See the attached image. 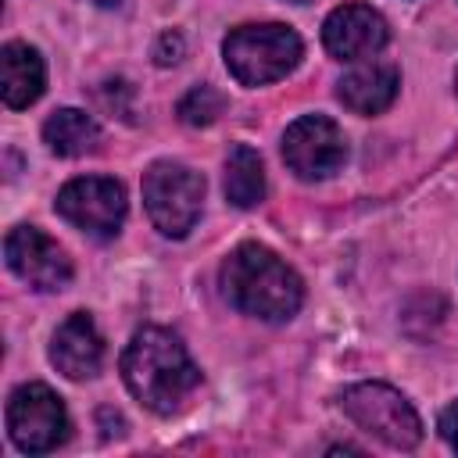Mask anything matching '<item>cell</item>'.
Masks as SVG:
<instances>
[{"label":"cell","mask_w":458,"mask_h":458,"mask_svg":"<svg viewBox=\"0 0 458 458\" xmlns=\"http://www.w3.org/2000/svg\"><path fill=\"white\" fill-rule=\"evenodd\" d=\"M122 379L143 408L157 415H172L197 390L200 369L193 365L190 351L172 329L143 326L140 333H132L122 354Z\"/></svg>","instance_id":"6da1fadb"},{"label":"cell","mask_w":458,"mask_h":458,"mask_svg":"<svg viewBox=\"0 0 458 458\" xmlns=\"http://www.w3.org/2000/svg\"><path fill=\"white\" fill-rule=\"evenodd\" d=\"M222 293L225 301L254 318L265 322H286L297 315L304 301V283L301 276L268 247L261 243H240L225 261H222Z\"/></svg>","instance_id":"7a4b0ae2"},{"label":"cell","mask_w":458,"mask_h":458,"mask_svg":"<svg viewBox=\"0 0 458 458\" xmlns=\"http://www.w3.org/2000/svg\"><path fill=\"white\" fill-rule=\"evenodd\" d=\"M225 68L240 86H268L290 75L304 54L301 36L290 25L265 21V25H240L222 43Z\"/></svg>","instance_id":"3957f363"},{"label":"cell","mask_w":458,"mask_h":458,"mask_svg":"<svg viewBox=\"0 0 458 458\" xmlns=\"http://www.w3.org/2000/svg\"><path fill=\"white\" fill-rule=\"evenodd\" d=\"M340 408L376 440L397 451H411L422 440V419L411 401L386 383H354L340 394Z\"/></svg>","instance_id":"277c9868"},{"label":"cell","mask_w":458,"mask_h":458,"mask_svg":"<svg viewBox=\"0 0 458 458\" xmlns=\"http://www.w3.org/2000/svg\"><path fill=\"white\" fill-rule=\"evenodd\" d=\"M204 179L179 161H154L143 175V204L157 233L179 240L200 218Z\"/></svg>","instance_id":"5b68a950"},{"label":"cell","mask_w":458,"mask_h":458,"mask_svg":"<svg viewBox=\"0 0 458 458\" xmlns=\"http://www.w3.org/2000/svg\"><path fill=\"white\" fill-rule=\"evenodd\" d=\"M68 411L64 401L47 383H25L7 401V433L18 451L47 454L68 440Z\"/></svg>","instance_id":"8992f818"},{"label":"cell","mask_w":458,"mask_h":458,"mask_svg":"<svg viewBox=\"0 0 458 458\" xmlns=\"http://www.w3.org/2000/svg\"><path fill=\"white\" fill-rule=\"evenodd\" d=\"M54 208L89 236H114L125 222V190L107 175H82L61 186Z\"/></svg>","instance_id":"52a82bcc"},{"label":"cell","mask_w":458,"mask_h":458,"mask_svg":"<svg viewBox=\"0 0 458 458\" xmlns=\"http://www.w3.org/2000/svg\"><path fill=\"white\" fill-rule=\"evenodd\" d=\"M347 157V140L340 125L326 114H301L283 132V161L301 179H326Z\"/></svg>","instance_id":"ba28073f"},{"label":"cell","mask_w":458,"mask_h":458,"mask_svg":"<svg viewBox=\"0 0 458 458\" xmlns=\"http://www.w3.org/2000/svg\"><path fill=\"white\" fill-rule=\"evenodd\" d=\"M4 258H7V268L32 290H61L72 279L68 254L36 225L11 229L4 240Z\"/></svg>","instance_id":"9c48e42d"},{"label":"cell","mask_w":458,"mask_h":458,"mask_svg":"<svg viewBox=\"0 0 458 458\" xmlns=\"http://www.w3.org/2000/svg\"><path fill=\"white\" fill-rule=\"evenodd\" d=\"M390 39V29L379 11L365 4H344L333 7L322 21V43L336 61H365L379 54Z\"/></svg>","instance_id":"30bf717a"},{"label":"cell","mask_w":458,"mask_h":458,"mask_svg":"<svg viewBox=\"0 0 458 458\" xmlns=\"http://www.w3.org/2000/svg\"><path fill=\"white\" fill-rule=\"evenodd\" d=\"M50 361L61 376L68 379H89L100 372V361H104V336L93 322L89 311H72L54 340H50Z\"/></svg>","instance_id":"8fae6325"},{"label":"cell","mask_w":458,"mask_h":458,"mask_svg":"<svg viewBox=\"0 0 458 458\" xmlns=\"http://www.w3.org/2000/svg\"><path fill=\"white\" fill-rule=\"evenodd\" d=\"M47 68L36 47L29 43H4L0 50V97L7 107H29L43 97Z\"/></svg>","instance_id":"7c38bea8"},{"label":"cell","mask_w":458,"mask_h":458,"mask_svg":"<svg viewBox=\"0 0 458 458\" xmlns=\"http://www.w3.org/2000/svg\"><path fill=\"white\" fill-rule=\"evenodd\" d=\"M397 86H401L397 68L383 64V61H372V64H361V68L347 72L340 79V86H336V97L354 114H379V111H386L394 104Z\"/></svg>","instance_id":"4fadbf2b"},{"label":"cell","mask_w":458,"mask_h":458,"mask_svg":"<svg viewBox=\"0 0 458 458\" xmlns=\"http://www.w3.org/2000/svg\"><path fill=\"white\" fill-rule=\"evenodd\" d=\"M97 122L86 114V111H75V107H61L54 111L47 122H43V140L54 154L61 157H79L86 150L97 147Z\"/></svg>","instance_id":"5bb4252c"},{"label":"cell","mask_w":458,"mask_h":458,"mask_svg":"<svg viewBox=\"0 0 458 458\" xmlns=\"http://www.w3.org/2000/svg\"><path fill=\"white\" fill-rule=\"evenodd\" d=\"M225 197L236 208H254L265 197V165L258 150L236 143L225 157Z\"/></svg>","instance_id":"9a60e30c"},{"label":"cell","mask_w":458,"mask_h":458,"mask_svg":"<svg viewBox=\"0 0 458 458\" xmlns=\"http://www.w3.org/2000/svg\"><path fill=\"white\" fill-rule=\"evenodd\" d=\"M222 107H225V100H222L218 89H211V86H193V89L179 100V118H182L186 125H211V122L222 114Z\"/></svg>","instance_id":"2e32d148"},{"label":"cell","mask_w":458,"mask_h":458,"mask_svg":"<svg viewBox=\"0 0 458 458\" xmlns=\"http://www.w3.org/2000/svg\"><path fill=\"white\" fill-rule=\"evenodd\" d=\"M440 437L458 451V397L440 411Z\"/></svg>","instance_id":"e0dca14e"},{"label":"cell","mask_w":458,"mask_h":458,"mask_svg":"<svg viewBox=\"0 0 458 458\" xmlns=\"http://www.w3.org/2000/svg\"><path fill=\"white\" fill-rule=\"evenodd\" d=\"M89 4H97V7H114L118 0H89Z\"/></svg>","instance_id":"ac0fdd59"},{"label":"cell","mask_w":458,"mask_h":458,"mask_svg":"<svg viewBox=\"0 0 458 458\" xmlns=\"http://www.w3.org/2000/svg\"><path fill=\"white\" fill-rule=\"evenodd\" d=\"M454 89H458V72H454Z\"/></svg>","instance_id":"d6986e66"},{"label":"cell","mask_w":458,"mask_h":458,"mask_svg":"<svg viewBox=\"0 0 458 458\" xmlns=\"http://www.w3.org/2000/svg\"><path fill=\"white\" fill-rule=\"evenodd\" d=\"M293 4H308V0H293Z\"/></svg>","instance_id":"ffe728a7"}]
</instances>
